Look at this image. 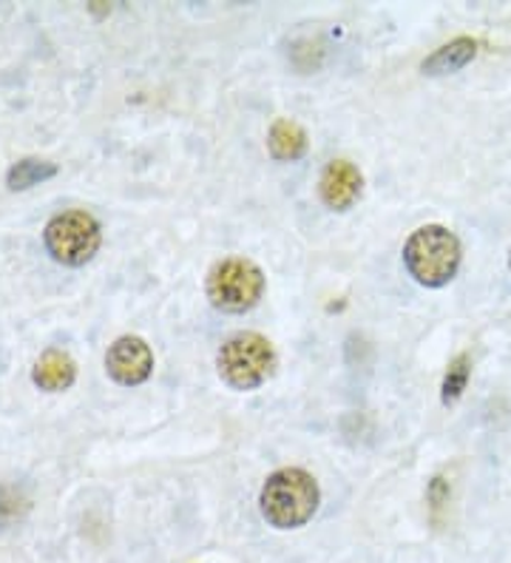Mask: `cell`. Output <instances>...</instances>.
Instances as JSON below:
<instances>
[{
	"label": "cell",
	"instance_id": "cell-1",
	"mask_svg": "<svg viewBox=\"0 0 511 563\" xmlns=\"http://www.w3.org/2000/svg\"><path fill=\"white\" fill-rule=\"evenodd\" d=\"M319 484L307 470H276L259 493V509L265 521L276 529L304 527L319 509Z\"/></svg>",
	"mask_w": 511,
	"mask_h": 563
},
{
	"label": "cell",
	"instance_id": "cell-2",
	"mask_svg": "<svg viewBox=\"0 0 511 563\" xmlns=\"http://www.w3.org/2000/svg\"><path fill=\"white\" fill-rule=\"evenodd\" d=\"M464 260L460 240L443 225H423L403 245V265L423 288H443L455 279Z\"/></svg>",
	"mask_w": 511,
	"mask_h": 563
},
{
	"label": "cell",
	"instance_id": "cell-3",
	"mask_svg": "<svg viewBox=\"0 0 511 563\" xmlns=\"http://www.w3.org/2000/svg\"><path fill=\"white\" fill-rule=\"evenodd\" d=\"M216 367L222 382L233 390H256L270 378L273 367H276V351L262 333H253V330L233 333L219 347Z\"/></svg>",
	"mask_w": 511,
	"mask_h": 563
},
{
	"label": "cell",
	"instance_id": "cell-4",
	"mask_svg": "<svg viewBox=\"0 0 511 563\" xmlns=\"http://www.w3.org/2000/svg\"><path fill=\"white\" fill-rule=\"evenodd\" d=\"M208 299L222 313H247L265 296V274L253 260L227 256L216 262L208 274Z\"/></svg>",
	"mask_w": 511,
	"mask_h": 563
},
{
	"label": "cell",
	"instance_id": "cell-5",
	"mask_svg": "<svg viewBox=\"0 0 511 563\" xmlns=\"http://www.w3.org/2000/svg\"><path fill=\"white\" fill-rule=\"evenodd\" d=\"M100 222L89 211H63L52 217L43 231L46 251L55 256L60 265L80 268L100 247Z\"/></svg>",
	"mask_w": 511,
	"mask_h": 563
},
{
	"label": "cell",
	"instance_id": "cell-6",
	"mask_svg": "<svg viewBox=\"0 0 511 563\" xmlns=\"http://www.w3.org/2000/svg\"><path fill=\"white\" fill-rule=\"evenodd\" d=\"M105 371L116 385L134 387L148 382L154 373V353L140 336H120L105 353Z\"/></svg>",
	"mask_w": 511,
	"mask_h": 563
},
{
	"label": "cell",
	"instance_id": "cell-7",
	"mask_svg": "<svg viewBox=\"0 0 511 563\" xmlns=\"http://www.w3.org/2000/svg\"><path fill=\"white\" fill-rule=\"evenodd\" d=\"M364 191V174L358 172V165H353L349 159H333V163L324 165L319 179V194L321 202L330 208V211H349L355 202L362 200Z\"/></svg>",
	"mask_w": 511,
	"mask_h": 563
},
{
	"label": "cell",
	"instance_id": "cell-8",
	"mask_svg": "<svg viewBox=\"0 0 511 563\" xmlns=\"http://www.w3.org/2000/svg\"><path fill=\"white\" fill-rule=\"evenodd\" d=\"M77 364L66 351H46L32 367V382L46 393H63L75 385Z\"/></svg>",
	"mask_w": 511,
	"mask_h": 563
},
{
	"label": "cell",
	"instance_id": "cell-9",
	"mask_svg": "<svg viewBox=\"0 0 511 563\" xmlns=\"http://www.w3.org/2000/svg\"><path fill=\"white\" fill-rule=\"evenodd\" d=\"M477 55V41L471 37H455L446 46L435 48L426 60L421 63V71L430 77H441V75H455L464 66H469Z\"/></svg>",
	"mask_w": 511,
	"mask_h": 563
},
{
	"label": "cell",
	"instance_id": "cell-10",
	"mask_svg": "<svg viewBox=\"0 0 511 563\" xmlns=\"http://www.w3.org/2000/svg\"><path fill=\"white\" fill-rule=\"evenodd\" d=\"M307 145H310L307 131L301 129L296 120H276V123L270 125L267 148H270L273 157L281 159V163H296V159L304 157Z\"/></svg>",
	"mask_w": 511,
	"mask_h": 563
},
{
	"label": "cell",
	"instance_id": "cell-11",
	"mask_svg": "<svg viewBox=\"0 0 511 563\" xmlns=\"http://www.w3.org/2000/svg\"><path fill=\"white\" fill-rule=\"evenodd\" d=\"M57 174V165L48 163V159L26 157L18 159L7 172V186L9 191H26L32 186H41L46 179H52Z\"/></svg>",
	"mask_w": 511,
	"mask_h": 563
},
{
	"label": "cell",
	"instance_id": "cell-12",
	"mask_svg": "<svg viewBox=\"0 0 511 563\" xmlns=\"http://www.w3.org/2000/svg\"><path fill=\"white\" fill-rule=\"evenodd\" d=\"M471 376V356L469 353H457L455 358L449 362V371L443 376V387H441V401L446 407L455 405L460 396H464L466 385H469Z\"/></svg>",
	"mask_w": 511,
	"mask_h": 563
},
{
	"label": "cell",
	"instance_id": "cell-13",
	"mask_svg": "<svg viewBox=\"0 0 511 563\" xmlns=\"http://www.w3.org/2000/svg\"><path fill=\"white\" fill-rule=\"evenodd\" d=\"M26 512V501L12 487H0V527H9Z\"/></svg>",
	"mask_w": 511,
	"mask_h": 563
},
{
	"label": "cell",
	"instance_id": "cell-14",
	"mask_svg": "<svg viewBox=\"0 0 511 563\" xmlns=\"http://www.w3.org/2000/svg\"><path fill=\"white\" fill-rule=\"evenodd\" d=\"M446 501H449V484L443 482L441 475H437L435 482L430 484V504H432V512H435V516H437V512H441V507H443V504H446Z\"/></svg>",
	"mask_w": 511,
	"mask_h": 563
},
{
	"label": "cell",
	"instance_id": "cell-15",
	"mask_svg": "<svg viewBox=\"0 0 511 563\" xmlns=\"http://www.w3.org/2000/svg\"><path fill=\"white\" fill-rule=\"evenodd\" d=\"M509 268H511V254H509Z\"/></svg>",
	"mask_w": 511,
	"mask_h": 563
}]
</instances>
